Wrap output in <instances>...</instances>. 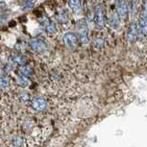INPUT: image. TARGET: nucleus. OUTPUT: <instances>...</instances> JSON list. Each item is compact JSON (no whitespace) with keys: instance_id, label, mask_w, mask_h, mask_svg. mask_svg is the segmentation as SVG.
<instances>
[{"instance_id":"21","label":"nucleus","mask_w":147,"mask_h":147,"mask_svg":"<svg viewBox=\"0 0 147 147\" xmlns=\"http://www.w3.org/2000/svg\"><path fill=\"white\" fill-rule=\"evenodd\" d=\"M143 12L147 15V0L144 1V4H143Z\"/></svg>"},{"instance_id":"13","label":"nucleus","mask_w":147,"mask_h":147,"mask_svg":"<svg viewBox=\"0 0 147 147\" xmlns=\"http://www.w3.org/2000/svg\"><path fill=\"white\" fill-rule=\"evenodd\" d=\"M20 72L22 74V76H24V77H31L33 74H34V70H33V68L29 65L21 66Z\"/></svg>"},{"instance_id":"11","label":"nucleus","mask_w":147,"mask_h":147,"mask_svg":"<svg viewBox=\"0 0 147 147\" xmlns=\"http://www.w3.org/2000/svg\"><path fill=\"white\" fill-rule=\"evenodd\" d=\"M119 16L117 15V13H113L111 16L109 18V23L110 25L113 27V28H116L119 25Z\"/></svg>"},{"instance_id":"10","label":"nucleus","mask_w":147,"mask_h":147,"mask_svg":"<svg viewBox=\"0 0 147 147\" xmlns=\"http://www.w3.org/2000/svg\"><path fill=\"white\" fill-rule=\"evenodd\" d=\"M68 5L74 13H78L81 11V1L80 0H68Z\"/></svg>"},{"instance_id":"5","label":"nucleus","mask_w":147,"mask_h":147,"mask_svg":"<svg viewBox=\"0 0 147 147\" xmlns=\"http://www.w3.org/2000/svg\"><path fill=\"white\" fill-rule=\"evenodd\" d=\"M63 42L65 46L70 49H75L78 44V38L77 36L72 32H68L63 36Z\"/></svg>"},{"instance_id":"2","label":"nucleus","mask_w":147,"mask_h":147,"mask_svg":"<svg viewBox=\"0 0 147 147\" xmlns=\"http://www.w3.org/2000/svg\"><path fill=\"white\" fill-rule=\"evenodd\" d=\"M94 22L98 27H103L106 22V10L102 4H98L95 8Z\"/></svg>"},{"instance_id":"16","label":"nucleus","mask_w":147,"mask_h":147,"mask_svg":"<svg viewBox=\"0 0 147 147\" xmlns=\"http://www.w3.org/2000/svg\"><path fill=\"white\" fill-rule=\"evenodd\" d=\"M58 18H59L60 21L63 22V23H65V22H67V20H68V16L65 11H61L59 16H58Z\"/></svg>"},{"instance_id":"8","label":"nucleus","mask_w":147,"mask_h":147,"mask_svg":"<svg viewBox=\"0 0 147 147\" xmlns=\"http://www.w3.org/2000/svg\"><path fill=\"white\" fill-rule=\"evenodd\" d=\"M32 107L33 109L36 111H43L46 109L47 102L44 98H40V97H36L32 100Z\"/></svg>"},{"instance_id":"7","label":"nucleus","mask_w":147,"mask_h":147,"mask_svg":"<svg viewBox=\"0 0 147 147\" xmlns=\"http://www.w3.org/2000/svg\"><path fill=\"white\" fill-rule=\"evenodd\" d=\"M138 30L142 36H147V15L142 11L138 20Z\"/></svg>"},{"instance_id":"12","label":"nucleus","mask_w":147,"mask_h":147,"mask_svg":"<svg viewBox=\"0 0 147 147\" xmlns=\"http://www.w3.org/2000/svg\"><path fill=\"white\" fill-rule=\"evenodd\" d=\"M13 62H15L16 63H18V65L20 66H25L27 65V57L25 56H22V55H18V56L13 57Z\"/></svg>"},{"instance_id":"14","label":"nucleus","mask_w":147,"mask_h":147,"mask_svg":"<svg viewBox=\"0 0 147 147\" xmlns=\"http://www.w3.org/2000/svg\"><path fill=\"white\" fill-rule=\"evenodd\" d=\"M9 86H10V81L7 77L3 76L0 78V87L3 88H6L9 87Z\"/></svg>"},{"instance_id":"18","label":"nucleus","mask_w":147,"mask_h":147,"mask_svg":"<svg viewBox=\"0 0 147 147\" xmlns=\"http://www.w3.org/2000/svg\"><path fill=\"white\" fill-rule=\"evenodd\" d=\"M28 81H27L26 77L22 76V77H19L18 78V85H20L21 87H26L27 85H28V83H27Z\"/></svg>"},{"instance_id":"20","label":"nucleus","mask_w":147,"mask_h":147,"mask_svg":"<svg viewBox=\"0 0 147 147\" xmlns=\"http://www.w3.org/2000/svg\"><path fill=\"white\" fill-rule=\"evenodd\" d=\"M7 5L4 2H0V12H3L4 10H6Z\"/></svg>"},{"instance_id":"17","label":"nucleus","mask_w":147,"mask_h":147,"mask_svg":"<svg viewBox=\"0 0 147 147\" xmlns=\"http://www.w3.org/2000/svg\"><path fill=\"white\" fill-rule=\"evenodd\" d=\"M131 10L133 15H135L138 11V0H132L131 2Z\"/></svg>"},{"instance_id":"6","label":"nucleus","mask_w":147,"mask_h":147,"mask_svg":"<svg viewBox=\"0 0 147 147\" xmlns=\"http://www.w3.org/2000/svg\"><path fill=\"white\" fill-rule=\"evenodd\" d=\"M116 13L120 18H126L128 15V6L125 0H118L116 3Z\"/></svg>"},{"instance_id":"19","label":"nucleus","mask_w":147,"mask_h":147,"mask_svg":"<svg viewBox=\"0 0 147 147\" xmlns=\"http://www.w3.org/2000/svg\"><path fill=\"white\" fill-rule=\"evenodd\" d=\"M22 141H23V140H22V138H16V140H15V143L16 144V146H21V144H22Z\"/></svg>"},{"instance_id":"4","label":"nucleus","mask_w":147,"mask_h":147,"mask_svg":"<svg viewBox=\"0 0 147 147\" xmlns=\"http://www.w3.org/2000/svg\"><path fill=\"white\" fill-rule=\"evenodd\" d=\"M30 47L38 53H43L47 50V45L43 40H40V38H32L29 42Z\"/></svg>"},{"instance_id":"1","label":"nucleus","mask_w":147,"mask_h":147,"mask_svg":"<svg viewBox=\"0 0 147 147\" xmlns=\"http://www.w3.org/2000/svg\"><path fill=\"white\" fill-rule=\"evenodd\" d=\"M76 29L78 33V37L83 44H87L88 42V24L84 18L79 19L76 23Z\"/></svg>"},{"instance_id":"15","label":"nucleus","mask_w":147,"mask_h":147,"mask_svg":"<svg viewBox=\"0 0 147 147\" xmlns=\"http://www.w3.org/2000/svg\"><path fill=\"white\" fill-rule=\"evenodd\" d=\"M35 3H36V0H26V2L24 3L23 7H22V10L25 11V10L31 9L35 5Z\"/></svg>"},{"instance_id":"9","label":"nucleus","mask_w":147,"mask_h":147,"mask_svg":"<svg viewBox=\"0 0 147 147\" xmlns=\"http://www.w3.org/2000/svg\"><path fill=\"white\" fill-rule=\"evenodd\" d=\"M137 33H138L137 23H136V22H133L128 30V41H130V42L134 41L136 37H137Z\"/></svg>"},{"instance_id":"3","label":"nucleus","mask_w":147,"mask_h":147,"mask_svg":"<svg viewBox=\"0 0 147 147\" xmlns=\"http://www.w3.org/2000/svg\"><path fill=\"white\" fill-rule=\"evenodd\" d=\"M38 22L44 27L45 31L48 33V34H54V33H56L57 31L56 25H55L54 22H52L46 16H42L41 18H38Z\"/></svg>"}]
</instances>
